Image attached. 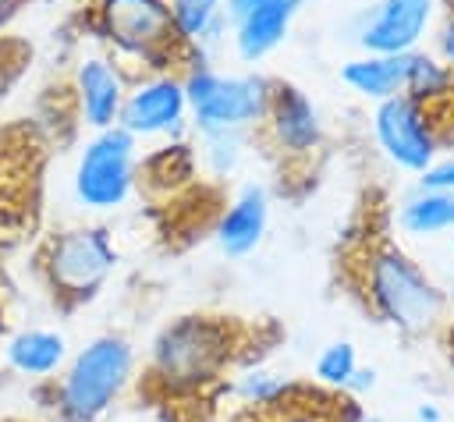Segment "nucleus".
Wrapping results in <instances>:
<instances>
[{
	"instance_id": "nucleus-12",
	"label": "nucleus",
	"mask_w": 454,
	"mask_h": 422,
	"mask_svg": "<svg viewBox=\"0 0 454 422\" xmlns=\"http://www.w3.org/2000/svg\"><path fill=\"white\" fill-rule=\"evenodd\" d=\"M408 64H411V53H397V57H362V60H351L344 64V82L355 85L362 96H372V99H390V96H408Z\"/></svg>"
},
{
	"instance_id": "nucleus-8",
	"label": "nucleus",
	"mask_w": 454,
	"mask_h": 422,
	"mask_svg": "<svg viewBox=\"0 0 454 422\" xmlns=\"http://www.w3.org/2000/svg\"><path fill=\"white\" fill-rule=\"evenodd\" d=\"M106 32L138 53H156L167 50L181 32L170 18V7L163 0H99Z\"/></svg>"
},
{
	"instance_id": "nucleus-6",
	"label": "nucleus",
	"mask_w": 454,
	"mask_h": 422,
	"mask_svg": "<svg viewBox=\"0 0 454 422\" xmlns=\"http://www.w3.org/2000/svg\"><path fill=\"white\" fill-rule=\"evenodd\" d=\"M114 270V248L103 231H67L50 248V277L64 294H92Z\"/></svg>"
},
{
	"instance_id": "nucleus-4",
	"label": "nucleus",
	"mask_w": 454,
	"mask_h": 422,
	"mask_svg": "<svg viewBox=\"0 0 454 422\" xmlns=\"http://www.w3.org/2000/svg\"><path fill=\"white\" fill-rule=\"evenodd\" d=\"M184 99L192 103L199 124L206 131H231L266 113V82L262 78H220L199 71L184 85Z\"/></svg>"
},
{
	"instance_id": "nucleus-20",
	"label": "nucleus",
	"mask_w": 454,
	"mask_h": 422,
	"mask_svg": "<svg viewBox=\"0 0 454 422\" xmlns=\"http://www.w3.org/2000/svg\"><path fill=\"white\" fill-rule=\"evenodd\" d=\"M450 67L426 57V53H411V64H408V96L411 99H429V96H440L447 92L450 85Z\"/></svg>"
},
{
	"instance_id": "nucleus-16",
	"label": "nucleus",
	"mask_w": 454,
	"mask_h": 422,
	"mask_svg": "<svg viewBox=\"0 0 454 422\" xmlns=\"http://www.w3.org/2000/svg\"><path fill=\"white\" fill-rule=\"evenodd\" d=\"M401 227L415 238H429L440 231H454V191L419 188L401 206Z\"/></svg>"
},
{
	"instance_id": "nucleus-28",
	"label": "nucleus",
	"mask_w": 454,
	"mask_h": 422,
	"mask_svg": "<svg viewBox=\"0 0 454 422\" xmlns=\"http://www.w3.org/2000/svg\"><path fill=\"white\" fill-rule=\"evenodd\" d=\"M443 298H447V305H454V287H450V291H447Z\"/></svg>"
},
{
	"instance_id": "nucleus-22",
	"label": "nucleus",
	"mask_w": 454,
	"mask_h": 422,
	"mask_svg": "<svg viewBox=\"0 0 454 422\" xmlns=\"http://www.w3.org/2000/svg\"><path fill=\"white\" fill-rule=\"evenodd\" d=\"M266 422H344L337 408L330 404H291V408H280L273 415H266Z\"/></svg>"
},
{
	"instance_id": "nucleus-19",
	"label": "nucleus",
	"mask_w": 454,
	"mask_h": 422,
	"mask_svg": "<svg viewBox=\"0 0 454 422\" xmlns=\"http://www.w3.org/2000/svg\"><path fill=\"white\" fill-rule=\"evenodd\" d=\"M358 369V355H355V344L351 340H333L319 351L316 365H312V376L319 387H330V390H344L351 372Z\"/></svg>"
},
{
	"instance_id": "nucleus-11",
	"label": "nucleus",
	"mask_w": 454,
	"mask_h": 422,
	"mask_svg": "<svg viewBox=\"0 0 454 422\" xmlns=\"http://www.w3.org/2000/svg\"><path fill=\"white\" fill-rule=\"evenodd\" d=\"M262 231H266V191L259 184H248L234 206L223 213L220 227H216V241H220V252L227 255H248L259 241H262Z\"/></svg>"
},
{
	"instance_id": "nucleus-7",
	"label": "nucleus",
	"mask_w": 454,
	"mask_h": 422,
	"mask_svg": "<svg viewBox=\"0 0 454 422\" xmlns=\"http://www.w3.org/2000/svg\"><path fill=\"white\" fill-rule=\"evenodd\" d=\"M376 135L387 156L408 170L426 174L433 167L436 138L426 121V110L411 96H390L376 106Z\"/></svg>"
},
{
	"instance_id": "nucleus-25",
	"label": "nucleus",
	"mask_w": 454,
	"mask_h": 422,
	"mask_svg": "<svg viewBox=\"0 0 454 422\" xmlns=\"http://www.w3.org/2000/svg\"><path fill=\"white\" fill-rule=\"evenodd\" d=\"M270 4L298 7V0H227V11H231L234 18H245V14H252V11H259V7H270Z\"/></svg>"
},
{
	"instance_id": "nucleus-17",
	"label": "nucleus",
	"mask_w": 454,
	"mask_h": 422,
	"mask_svg": "<svg viewBox=\"0 0 454 422\" xmlns=\"http://www.w3.org/2000/svg\"><path fill=\"white\" fill-rule=\"evenodd\" d=\"M273 124H277V138H280L287 149H309V145L319 138L316 110H312V103H309L298 89H280V92H277Z\"/></svg>"
},
{
	"instance_id": "nucleus-5",
	"label": "nucleus",
	"mask_w": 454,
	"mask_h": 422,
	"mask_svg": "<svg viewBox=\"0 0 454 422\" xmlns=\"http://www.w3.org/2000/svg\"><path fill=\"white\" fill-rule=\"evenodd\" d=\"M131 191V135L124 128L103 131L96 142L85 145L74 195L92 209H114Z\"/></svg>"
},
{
	"instance_id": "nucleus-24",
	"label": "nucleus",
	"mask_w": 454,
	"mask_h": 422,
	"mask_svg": "<svg viewBox=\"0 0 454 422\" xmlns=\"http://www.w3.org/2000/svg\"><path fill=\"white\" fill-rule=\"evenodd\" d=\"M376 387V369H365V365H358L355 372H351V379H348V394H355V397H362V394H369Z\"/></svg>"
},
{
	"instance_id": "nucleus-15",
	"label": "nucleus",
	"mask_w": 454,
	"mask_h": 422,
	"mask_svg": "<svg viewBox=\"0 0 454 422\" xmlns=\"http://www.w3.org/2000/svg\"><path fill=\"white\" fill-rule=\"evenodd\" d=\"M291 14L294 7L287 4H270V7H259L245 18H238V53L245 60H259L266 57L284 35H287V25H291Z\"/></svg>"
},
{
	"instance_id": "nucleus-23",
	"label": "nucleus",
	"mask_w": 454,
	"mask_h": 422,
	"mask_svg": "<svg viewBox=\"0 0 454 422\" xmlns=\"http://www.w3.org/2000/svg\"><path fill=\"white\" fill-rule=\"evenodd\" d=\"M422 188H436V191H454V160L433 163L422 174Z\"/></svg>"
},
{
	"instance_id": "nucleus-18",
	"label": "nucleus",
	"mask_w": 454,
	"mask_h": 422,
	"mask_svg": "<svg viewBox=\"0 0 454 422\" xmlns=\"http://www.w3.org/2000/svg\"><path fill=\"white\" fill-rule=\"evenodd\" d=\"M234 394H238L248 408L273 415V411H280V408L298 404L301 394H305V387H298V383L287 379V376H277V372H266V369H252V372H245V376L234 383Z\"/></svg>"
},
{
	"instance_id": "nucleus-29",
	"label": "nucleus",
	"mask_w": 454,
	"mask_h": 422,
	"mask_svg": "<svg viewBox=\"0 0 454 422\" xmlns=\"http://www.w3.org/2000/svg\"><path fill=\"white\" fill-rule=\"evenodd\" d=\"M358 422H383V418H376V415H369V418H365V415H362Z\"/></svg>"
},
{
	"instance_id": "nucleus-2",
	"label": "nucleus",
	"mask_w": 454,
	"mask_h": 422,
	"mask_svg": "<svg viewBox=\"0 0 454 422\" xmlns=\"http://www.w3.org/2000/svg\"><path fill=\"white\" fill-rule=\"evenodd\" d=\"M369 298L401 333H429L447 309L443 291L397 248H383L369 262Z\"/></svg>"
},
{
	"instance_id": "nucleus-3",
	"label": "nucleus",
	"mask_w": 454,
	"mask_h": 422,
	"mask_svg": "<svg viewBox=\"0 0 454 422\" xmlns=\"http://www.w3.org/2000/svg\"><path fill=\"white\" fill-rule=\"evenodd\" d=\"M231 358V340L223 323L206 316H184L170 323L153 348V369L167 390H199L216 379V372Z\"/></svg>"
},
{
	"instance_id": "nucleus-21",
	"label": "nucleus",
	"mask_w": 454,
	"mask_h": 422,
	"mask_svg": "<svg viewBox=\"0 0 454 422\" xmlns=\"http://www.w3.org/2000/svg\"><path fill=\"white\" fill-rule=\"evenodd\" d=\"M216 11H220V0H170V18L184 39L206 35Z\"/></svg>"
},
{
	"instance_id": "nucleus-13",
	"label": "nucleus",
	"mask_w": 454,
	"mask_h": 422,
	"mask_svg": "<svg viewBox=\"0 0 454 422\" xmlns=\"http://www.w3.org/2000/svg\"><path fill=\"white\" fill-rule=\"evenodd\" d=\"M7 362L21 376H53L67 362V340L57 330H21L7 340Z\"/></svg>"
},
{
	"instance_id": "nucleus-27",
	"label": "nucleus",
	"mask_w": 454,
	"mask_h": 422,
	"mask_svg": "<svg viewBox=\"0 0 454 422\" xmlns=\"http://www.w3.org/2000/svg\"><path fill=\"white\" fill-rule=\"evenodd\" d=\"M415 418H419V422H440L443 415H440V408H436V404H419Z\"/></svg>"
},
{
	"instance_id": "nucleus-10",
	"label": "nucleus",
	"mask_w": 454,
	"mask_h": 422,
	"mask_svg": "<svg viewBox=\"0 0 454 422\" xmlns=\"http://www.w3.org/2000/svg\"><path fill=\"white\" fill-rule=\"evenodd\" d=\"M181 110H184V85L160 78V82H149L128 96V103L121 106V128L128 135L167 131L181 121Z\"/></svg>"
},
{
	"instance_id": "nucleus-14",
	"label": "nucleus",
	"mask_w": 454,
	"mask_h": 422,
	"mask_svg": "<svg viewBox=\"0 0 454 422\" xmlns=\"http://www.w3.org/2000/svg\"><path fill=\"white\" fill-rule=\"evenodd\" d=\"M78 89L92 128H110L114 117H121V78L106 60H85L78 71Z\"/></svg>"
},
{
	"instance_id": "nucleus-1",
	"label": "nucleus",
	"mask_w": 454,
	"mask_h": 422,
	"mask_svg": "<svg viewBox=\"0 0 454 422\" xmlns=\"http://www.w3.org/2000/svg\"><path fill=\"white\" fill-rule=\"evenodd\" d=\"M131 369H135V351L124 337L106 333L89 340L60 376V390H57L60 415L67 422L103 418L131 383Z\"/></svg>"
},
{
	"instance_id": "nucleus-9",
	"label": "nucleus",
	"mask_w": 454,
	"mask_h": 422,
	"mask_svg": "<svg viewBox=\"0 0 454 422\" xmlns=\"http://www.w3.org/2000/svg\"><path fill=\"white\" fill-rule=\"evenodd\" d=\"M429 14L433 0H380L358 28V43L376 57L411 53V46L429 25Z\"/></svg>"
},
{
	"instance_id": "nucleus-26",
	"label": "nucleus",
	"mask_w": 454,
	"mask_h": 422,
	"mask_svg": "<svg viewBox=\"0 0 454 422\" xmlns=\"http://www.w3.org/2000/svg\"><path fill=\"white\" fill-rule=\"evenodd\" d=\"M440 53H443V60L454 67V14L447 18V25H443V32H440Z\"/></svg>"
},
{
	"instance_id": "nucleus-30",
	"label": "nucleus",
	"mask_w": 454,
	"mask_h": 422,
	"mask_svg": "<svg viewBox=\"0 0 454 422\" xmlns=\"http://www.w3.org/2000/svg\"><path fill=\"white\" fill-rule=\"evenodd\" d=\"M450 248H454V234H450Z\"/></svg>"
}]
</instances>
